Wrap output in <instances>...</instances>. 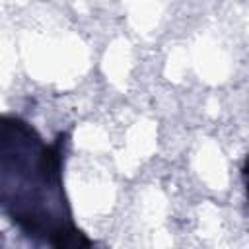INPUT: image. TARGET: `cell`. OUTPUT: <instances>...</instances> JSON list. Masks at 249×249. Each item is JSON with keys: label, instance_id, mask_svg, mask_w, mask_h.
I'll return each mask as SVG.
<instances>
[{"label": "cell", "instance_id": "obj_1", "mask_svg": "<svg viewBox=\"0 0 249 249\" xmlns=\"http://www.w3.org/2000/svg\"><path fill=\"white\" fill-rule=\"evenodd\" d=\"M54 245H58V247H78V245H89V241L86 237H82V233H78V231H60L54 239Z\"/></svg>", "mask_w": 249, "mask_h": 249}]
</instances>
